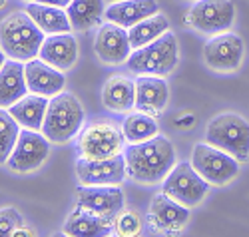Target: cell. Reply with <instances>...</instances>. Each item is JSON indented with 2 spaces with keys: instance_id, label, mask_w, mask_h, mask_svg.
<instances>
[{
  "instance_id": "cell-1",
  "label": "cell",
  "mask_w": 249,
  "mask_h": 237,
  "mask_svg": "<svg viewBox=\"0 0 249 237\" xmlns=\"http://www.w3.org/2000/svg\"><path fill=\"white\" fill-rule=\"evenodd\" d=\"M126 174L140 183L163 182L176 165V149L172 142L163 136H154L152 140L130 144L124 152Z\"/></svg>"
},
{
  "instance_id": "cell-2",
  "label": "cell",
  "mask_w": 249,
  "mask_h": 237,
  "mask_svg": "<svg viewBox=\"0 0 249 237\" xmlns=\"http://www.w3.org/2000/svg\"><path fill=\"white\" fill-rule=\"evenodd\" d=\"M44 42V32L36 26L28 12H12L0 22V48L18 62H28L38 56Z\"/></svg>"
},
{
  "instance_id": "cell-3",
  "label": "cell",
  "mask_w": 249,
  "mask_h": 237,
  "mask_svg": "<svg viewBox=\"0 0 249 237\" xmlns=\"http://www.w3.org/2000/svg\"><path fill=\"white\" fill-rule=\"evenodd\" d=\"M84 124V110L74 94L60 92L48 102L42 134L54 144L70 142Z\"/></svg>"
},
{
  "instance_id": "cell-4",
  "label": "cell",
  "mask_w": 249,
  "mask_h": 237,
  "mask_svg": "<svg viewBox=\"0 0 249 237\" xmlns=\"http://www.w3.org/2000/svg\"><path fill=\"white\" fill-rule=\"evenodd\" d=\"M205 144L219 147L237 162L249 160V122L235 114L223 112L215 116L205 130Z\"/></svg>"
},
{
  "instance_id": "cell-5",
  "label": "cell",
  "mask_w": 249,
  "mask_h": 237,
  "mask_svg": "<svg viewBox=\"0 0 249 237\" xmlns=\"http://www.w3.org/2000/svg\"><path fill=\"white\" fill-rule=\"evenodd\" d=\"M178 40L168 30L148 46L132 50L128 68L140 76H168L178 66Z\"/></svg>"
},
{
  "instance_id": "cell-6",
  "label": "cell",
  "mask_w": 249,
  "mask_h": 237,
  "mask_svg": "<svg viewBox=\"0 0 249 237\" xmlns=\"http://www.w3.org/2000/svg\"><path fill=\"white\" fill-rule=\"evenodd\" d=\"M235 22V4L231 0H196L185 12V24L201 34L227 32Z\"/></svg>"
},
{
  "instance_id": "cell-7",
  "label": "cell",
  "mask_w": 249,
  "mask_h": 237,
  "mask_svg": "<svg viewBox=\"0 0 249 237\" xmlns=\"http://www.w3.org/2000/svg\"><path fill=\"white\" fill-rule=\"evenodd\" d=\"M192 165L197 174L213 185H225L239 174V162L219 147L210 144H196L192 152Z\"/></svg>"
},
{
  "instance_id": "cell-8",
  "label": "cell",
  "mask_w": 249,
  "mask_h": 237,
  "mask_svg": "<svg viewBox=\"0 0 249 237\" xmlns=\"http://www.w3.org/2000/svg\"><path fill=\"white\" fill-rule=\"evenodd\" d=\"M207 189H210V183L197 174L192 164L185 162L174 165V169L165 176L161 187L165 196H170L172 200H176L185 207L197 205L205 198Z\"/></svg>"
},
{
  "instance_id": "cell-9",
  "label": "cell",
  "mask_w": 249,
  "mask_h": 237,
  "mask_svg": "<svg viewBox=\"0 0 249 237\" xmlns=\"http://www.w3.org/2000/svg\"><path fill=\"white\" fill-rule=\"evenodd\" d=\"M124 132L112 122H94L80 136V152L88 160H106L122 154Z\"/></svg>"
},
{
  "instance_id": "cell-10",
  "label": "cell",
  "mask_w": 249,
  "mask_h": 237,
  "mask_svg": "<svg viewBox=\"0 0 249 237\" xmlns=\"http://www.w3.org/2000/svg\"><path fill=\"white\" fill-rule=\"evenodd\" d=\"M243 40L233 32H221L210 38L203 46V60L215 72H235L243 60Z\"/></svg>"
},
{
  "instance_id": "cell-11",
  "label": "cell",
  "mask_w": 249,
  "mask_h": 237,
  "mask_svg": "<svg viewBox=\"0 0 249 237\" xmlns=\"http://www.w3.org/2000/svg\"><path fill=\"white\" fill-rule=\"evenodd\" d=\"M50 154V140L34 130H20L18 142L8 158V167L14 171H32L44 164Z\"/></svg>"
},
{
  "instance_id": "cell-12",
  "label": "cell",
  "mask_w": 249,
  "mask_h": 237,
  "mask_svg": "<svg viewBox=\"0 0 249 237\" xmlns=\"http://www.w3.org/2000/svg\"><path fill=\"white\" fill-rule=\"evenodd\" d=\"M76 174L84 185H118L126 178V160L122 154L106 160L82 158L76 162Z\"/></svg>"
},
{
  "instance_id": "cell-13",
  "label": "cell",
  "mask_w": 249,
  "mask_h": 237,
  "mask_svg": "<svg viewBox=\"0 0 249 237\" xmlns=\"http://www.w3.org/2000/svg\"><path fill=\"white\" fill-rule=\"evenodd\" d=\"M94 52L104 64H122L128 62L132 54V44L128 30L114 22H104L94 38Z\"/></svg>"
},
{
  "instance_id": "cell-14",
  "label": "cell",
  "mask_w": 249,
  "mask_h": 237,
  "mask_svg": "<svg viewBox=\"0 0 249 237\" xmlns=\"http://www.w3.org/2000/svg\"><path fill=\"white\" fill-rule=\"evenodd\" d=\"M78 205L112 221L124 209V193L116 185H86L78 191Z\"/></svg>"
},
{
  "instance_id": "cell-15",
  "label": "cell",
  "mask_w": 249,
  "mask_h": 237,
  "mask_svg": "<svg viewBox=\"0 0 249 237\" xmlns=\"http://www.w3.org/2000/svg\"><path fill=\"white\" fill-rule=\"evenodd\" d=\"M24 78H26L28 92L38 94V96H46V98H54L56 94L64 90V86H66L64 74L52 68L50 64H46L40 58H32L24 64Z\"/></svg>"
},
{
  "instance_id": "cell-16",
  "label": "cell",
  "mask_w": 249,
  "mask_h": 237,
  "mask_svg": "<svg viewBox=\"0 0 249 237\" xmlns=\"http://www.w3.org/2000/svg\"><path fill=\"white\" fill-rule=\"evenodd\" d=\"M170 100V88L161 76H140L136 80V110L148 116H160Z\"/></svg>"
},
{
  "instance_id": "cell-17",
  "label": "cell",
  "mask_w": 249,
  "mask_h": 237,
  "mask_svg": "<svg viewBox=\"0 0 249 237\" xmlns=\"http://www.w3.org/2000/svg\"><path fill=\"white\" fill-rule=\"evenodd\" d=\"M38 56L40 60H44L46 64H50L52 68L60 72L70 70L78 60V42L72 36V32L50 34L44 38Z\"/></svg>"
},
{
  "instance_id": "cell-18",
  "label": "cell",
  "mask_w": 249,
  "mask_h": 237,
  "mask_svg": "<svg viewBox=\"0 0 249 237\" xmlns=\"http://www.w3.org/2000/svg\"><path fill=\"white\" fill-rule=\"evenodd\" d=\"M158 12L160 8L156 0H118V2H110V6L104 10V18L108 22H114L128 30L134 24L142 22V20H146Z\"/></svg>"
},
{
  "instance_id": "cell-19",
  "label": "cell",
  "mask_w": 249,
  "mask_h": 237,
  "mask_svg": "<svg viewBox=\"0 0 249 237\" xmlns=\"http://www.w3.org/2000/svg\"><path fill=\"white\" fill-rule=\"evenodd\" d=\"M150 215H152V219L156 221V225L160 229L179 231L190 219V207L178 203L176 200H172L170 196H165V193L161 191L152 200Z\"/></svg>"
},
{
  "instance_id": "cell-20",
  "label": "cell",
  "mask_w": 249,
  "mask_h": 237,
  "mask_svg": "<svg viewBox=\"0 0 249 237\" xmlns=\"http://www.w3.org/2000/svg\"><path fill=\"white\" fill-rule=\"evenodd\" d=\"M62 231L70 237H110L112 223L102 215L78 205V209L66 219Z\"/></svg>"
},
{
  "instance_id": "cell-21",
  "label": "cell",
  "mask_w": 249,
  "mask_h": 237,
  "mask_svg": "<svg viewBox=\"0 0 249 237\" xmlns=\"http://www.w3.org/2000/svg\"><path fill=\"white\" fill-rule=\"evenodd\" d=\"M28 94L24 78V64L8 58L0 68V108H8Z\"/></svg>"
},
{
  "instance_id": "cell-22",
  "label": "cell",
  "mask_w": 249,
  "mask_h": 237,
  "mask_svg": "<svg viewBox=\"0 0 249 237\" xmlns=\"http://www.w3.org/2000/svg\"><path fill=\"white\" fill-rule=\"evenodd\" d=\"M48 102L50 100L46 96H38V94L28 96L26 94L22 100H18L16 104H12L8 108V112L22 128L40 132L42 130V124H44L46 110H48Z\"/></svg>"
},
{
  "instance_id": "cell-23",
  "label": "cell",
  "mask_w": 249,
  "mask_h": 237,
  "mask_svg": "<svg viewBox=\"0 0 249 237\" xmlns=\"http://www.w3.org/2000/svg\"><path fill=\"white\" fill-rule=\"evenodd\" d=\"M104 106L112 112H130L136 106V82L126 76H114L104 84Z\"/></svg>"
},
{
  "instance_id": "cell-24",
  "label": "cell",
  "mask_w": 249,
  "mask_h": 237,
  "mask_svg": "<svg viewBox=\"0 0 249 237\" xmlns=\"http://www.w3.org/2000/svg\"><path fill=\"white\" fill-rule=\"evenodd\" d=\"M26 12L44 34L72 32L70 18H68V12L64 8L50 6V4H40V2H28Z\"/></svg>"
},
{
  "instance_id": "cell-25",
  "label": "cell",
  "mask_w": 249,
  "mask_h": 237,
  "mask_svg": "<svg viewBox=\"0 0 249 237\" xmlns=\"http://www.w3.org/2000/svg\"><path fill=\"white\" fill-rule=\"evenodd\" d=\"M72 30L86 32L102 24L104 18V0H72L66 8Z\"/></svg>"
},
{
  "instance_id": "cell-26",
  "label": "cell",
  "mask_w": 249,
  "mask_h": 237,
  "mask_svg": "<svg viewBox=\"0 0 249 237\" xmlns=\"http://www.w3.org/2000/svg\"><path fill=\"white\" fill-rule=\"evenodd\" d=\"M170 30V22L163 14H154L142 22L134 24L132 28H128V38H130V44L132 50H138L142 46H148L150 42H154L156 38H160L161 34H165Z\"/></svg>"
},
{
  "instance_id": "cell-27",
  "label": "cell",
  "mask_w": 249,
  "mask_h": 237,
  "mask_svg": "<svg viewBox=\"0 0 249 237\" xmlns=\"http://www.w3.org/2000/svg\"><path fill=\"white\" fill-rule=\"evenodd\" d=\"M122 132L124 138L130 144H140V142H146L152 140L154 136H158V124L154 120V116L148 114H130L122 124Z\"/></svg>"
},
{
  "instance_id": "cell-28",
  "label": "cell",
  "mask_w": 249,
  "mask_h": 237,
  "mask_svg": "<svg viewBox=\"0 0 249 237\" xmlns=\"http://www.w3.org/2000/svg\"><path fill=\"white\" fill-rule=\"evenodd\" d=\"M20 136V124L8 110L0 108V164H6Z\"/></svg>"
},
{
  "instance_id": "cell-29",
  "label": "cell",
  "mask_w": 249,
  "mask_h": 237,
  "mask_svg": "<svg viewBox=\"0 0 249 237\" xmlns=\"http://www.w3.org/2000/svg\"><path fill=\"white\" fill-rule=\"evenodd\" d=\"M116 233L120 237H138L142 233V219L136 211H124L116 218L114 225Z\"/></svg>"
},
{
  "instance_id": "cell-30",
  "label": "cell",
  "mask_w": 249,
  "mask_h": 237,
  "mask_svg": "<svg viewBox=\"0 0 249 237\" xmlns=\"http://www.w3.org/2000/svg\"><path fill=\"white\" fill-rule=\"evenodd\" d=\"M20 225H24V219L14 207L0 209V237H10Z\"/></svg>"
},
{
  "instance_id": "cell-31",
  "label": "cell",
  "mask_w": 249,
  "mask_h": 237,
  "mask_svg": "<svg viewBox=\"0 0 249 237\" xmlns=\"http://www.w3.org/2000/svg\"><path fill=\"white\" fill-rule=\"evenodd\" d=\"M10 237H36V233L30 227H26V225H20V227L14 229V233Z\"/></svg>"
},
{
  "instance_id": "cell-32",
  "label": "cell",
  "mask_w": 249,
  "mask_h": 237,
  "mask_svg": "<svg viewBox=\"0 0 249 237\" xmlns=\"http://www.w3.org/2000/svg\"><path fill=\"white\" fill-rule=\"evenodd\" d=\"M34 2L50 4V6H58V8H68V4L72 2V0H34Z\"/></svg>"
},
{
  "instance_id": "cell-33",
  "label": "cell",
  "mask_w": 249,
  "mask_h": 237,
  "mask_svg": "<svg viewBox=\"0 0 249 237\" xmlns=\"http://www.w3.org/2000/svg\"><path fill=\"white\" fill-rule=\"evenodd\" d=\"M4 62H6V54H4V50L0 48V68L4 66Z\"/></svg>"
},
{
  "instance_id": "cell-34",
  "label": "cell",
  "mask_w": 249,
  "mask_h": 237,
  "mask_svg": "<svg viewBox=\"0 0 249 237\" xmlns=\"http://www.w3.org/2000/svg\"><path fill=\"white\" fill-rule=\"evenodd\" d=\"M52 237H70V235H66V233H64V231H62V233H54V235H52Z\"/></svg>"
},
{
  "instance_id": "cell-35",
  "label": "cell",
  "mask_w": 249,
  "mask_h": 237,
  "mask_svg": "<svg viewBox=\"0 0 249 237\" xmlns=\"http://www.w3.org/2000/svg\"><path fill=\"white\" fill-rule=\"evenodd\" d=\"M6 4H8V0H0V10H2Z\"/></svg>"
},
{
  "instance_id": "cell-36",
  "label": "cell",
  "mask_w": 249,
  "mask_h": 237,
  "mask_svg": "<svg viewBox=\"0 0 249 237\" xmlns=\"http://www.w3.org/2000/svg\"><path fill=\"white\" fill-rule=\"evenodd\" d=\"M106 2H118V0H106Z\"/></svg>"
},
{
  "instance_id": "cell-37",
  "label": "cell",
  "mask_w": 249,
  "mask_h": 237,
  "mask_svg": "<svg viewBox=\"0 0 249 237\" xmlns=\"http://www.w3.org/2000/svg\"><path fill=\"white\" fill-rule=\"evenodd\" d=\"M24 2H26V4H28V2H34V0H24Z\"/></svg>"
},
{
  "instance_id": "cell-38",
  "label": "cell",
  "mask_w": 249,
  "mask_h": 237,
  "mask_svg": "<svg viewBox=\"0 0 249 237\" xmlns=\"http://www.w3.org/2000/svg\"><path fill=\"white\" fill-rule=\"evenodd\" d=\"M110 237H120V235H110Z\"/></svg>"
}]
</instances>
